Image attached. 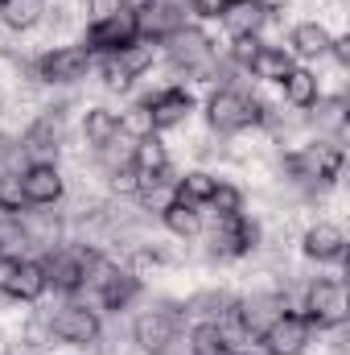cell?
<instances>
[{
    "label": "cell",
    "instance_id": "1f68e13d",
    "mask_svg": "<svg viewBox=\"0 0 350 355\" xmlns=\"http://www.w3.org/2000/svg\"><path fill=\"white\" fill-rule=\"evenodd\" d=\"M21 174H0V207L4 211H21L25 207V194H21Z\"/></svg>",
    "mask_w": 350,
    "mask_h": 355
},
{
    "label": "cell",
    "instance_id": "cb8c5ba5",
    "mask_svg": "<svg viewBox=\"0 0 350 355\" xmlns=\"http://www.w3.org/2000/svg\"><path fill=\"white\" fill-rule=\"evenodd\" d=\"M161 215H165V227L174 236H198L202 232V211L194 202H185V198H169V207Z\"/></svg>",
    "mask_w": 350,
    "mask_h": 355
},
{
    "label": "cell",
    "instance_id": "277c9868",
    "mask_svg": "<svg viewBox=\"0 0 350 355\" xmlns=\"http://www.w3.org/2000/svg\"><path fill=\"white\" fill-rule=\"evenodd\" d=\"M309 335H313L309 318L284 310V314H276V318L260 331V343L268 347V355H301L309 347Z\"/></svg>",
    "mask_w": 350,
    "mask_h": 355
},
{
    "label": "cell",
    "instance_id": "4316f807",
    "mask_svg": "<svg viewBox=\"0 0 350 355\" xmlns=\"http://www.w3.org/2000/svg\"><path fill=\"white\" fill-rule=\"evenodd\" d=\"M132 166H136V174H157V170L169 166V153H165V145H161L157 137H145V141H136Z\"/></svg>",
    "mask_w": 350,
    "mask_h": 355
},
{
    "label": "cell",
    "instance_id": "e575fe53",
    "mask_svg": "<svg viewBox=\"0 0 350 355\" xmlns=\"http://www.w3.org/2000/svg\"><path fill=\"white\" fill-rule=\"evenodd\" d=\"M190 4H194L198 17H223V8H227L231 0H190Z\"/></svg>",
    "mask_w": 350,
    "mask_h": 355
},
{
    "label": "cell",
    "instance_id": "7c38bea8",
    "mask_svg": "<svg viewBox=\"0 0 350 355\" xmlns=\"http://www.w3.org/2000/svg\"><path fill=\"white\" fill-rule=\"evenodd\" d=\"M95 272H99V277H91V281H95V289H99L103 310H124V306L140 293V281H136L132 272H124V268H111V265H99V261H95Z\"/></svg>",
    "mask_w": 350,
    "mask_h": 355
},
{
    "label": "cell",
    "instance_id": "7a4b0ae2",
    "mask_svg": "<svg viewBox=\"0 0 350 355\" xmlns=\"http://www.w3.org/2000/svg\"><path fill=\"white\" fill-rule=\"evenodd\" d=\"M136 42H140V29H136V12H132V8H120V12H111V17H99L87 29V54L99 50V54L111 58V54L132 50Z\"/></svg>",
    "mask_w": 350,
    "mask_h": 355
},
{
    "label": "cell",
    "instance_id": "8992f818",
    "mask_svg": "<svg viewBox=\"0 0 350 355\" xmlns=\"http://www.w3.org/2000/svg\"><path fill=\"white\" fill-rule=\"evenodd\" d=\"M169 62H174L177 71L198 75V71H206L214 62V42L202 29H177L174 37H169Z\"/></svg>",
    "mask_w": 350,
    "mask_h": 355
},
{
    "label": "cell",
    "instance_id": "836d02e7",
    "mask_svg": "<svg viewBox=\"0 0 350 355\" xmlns=\"http://www.w3.org/2000/svg\"><path fill=\"white\" fill-rule=\"evenodd\" d=\"M256 50H260V42H256V37H235V50H231V54H235V62H243V67H248V62L256 58Z\"/></svg>",
    "mask_w": 350,
    "mask_h": 355
},
{
    "label": "cell",
    "instance_id": "ffe728a7",
    "mask_svg": "<svg viewBox=\"0 0 350 355\" xmlns=\"http://www.w3.org/2000/svg\"><path fill=\"white\" fill-rule=\"evenodd\" d=\"M149 67V50H124V54H111L107 58V67H103V75H107V87H128L140 71Z\"/></svg>",
    "mask_w": 350,
    "mask_h": 355
},
{
    "label": "cell",
    "instance_id": "6da1fadb",
    "mask_svg": "<svg viewBox=\"0 0 350 355\" xmlns=\"http://www.w3.org/2000/svg\"><path fill=\"white\" fill-rule=\"evenodd\" d=\"M206 116H210V128H219V132H243V128L260 124L264 107H260V99H252L248 91L223 87V91L210 95Z\"/></svg>",
    "mask_w": 350,
    "mask_h": 355
},
{
    "label": "cell",
    "instance_id": "2e32d148",
    "mask_svg": "<svg viewBox=\"0 0 350 355\" xmlns=\"http://www.w3.org/2000/svg\"><path fill=\"white\" fill-rule=\"evenodd\" d=\"M145 107H149L153 128H177V124L194 112V99H190V91L169 87V91H161V95H153Z\"/></svg>",
    "mask_w": 350,
    "mask_h": 355
},
{
    "label": "cell",
    "instance_id": "4fadbf2b",
    "mask_svg": "<svg viewBox=\"0 0 350 355\" xmlns=\"http://www.w3.org/2000/svg\"><path fill=\"white\" fill-rule=\"evenodd\" d=\"M136 343L153 355H165L177 343V310H149L136 318Z\"/></svg>",
    "mask_w": 350,
    "mask_h": 355
},
{
    "label": "cell",
    "instance_id": "8fae6325",
    "mask_svg": "<svg viewBox=\"0 0 350 355\" xmlns=\"http://www.w3.org/2000/svg\"><path fill=\"white\" fill-rule=\"evenodd\" d=\"M91 71V54L83 46H62V50H50L42 62H37V75L46 83H79Z\"/></svg>",
    "mask_w": 350,
    "mask_h": 355
},
{
    "label": "cell",
    "instance_id": "74e56055",
    "mask_svg": "<svg viewBox=\"0 0 350 355\" xmlns=\"http://www.w3.org/2000/svg\"><path fill=\"white\" fill-rule=\"evenodd\" d=\"M264 8H268V12H272V8H276V4H284V0H260Z\"/></svg>",
    "mask_w": 350,
    "mask_h": 355
},
{
    "label": "cell",
    "instance_id": "f546056e",
    "mask_svg": "<svg viewBox=\"0 0 350 355\" xmlns=\"http://www.w3.org/2000/svg\"><path fill=\"white\" fill-rule=\"evenodd\" d=\"M210 207L219 211V219H227V215H243V194H239L235 186L219 182V186H214V194H210Z\"/></svg>",
    "mask_w": 350,
    "mask_h": 355
},
{
    "label": "cell",
    "instance_id": "5bb4252c",
    "mask_svg": "<svg viewBox=\"0 0 350 355\" xmlns=\"http://www.w3.org/2000/svg\"><path fill=\"white\" fill-rule=\"evenodd\" d=\"M210 244H214V257H243L256 248V223H248L243 215H227L219 219Z\"/></svg>",
    "mask_w": 350,
    "mask_h": 355
},
{
    "label": "cell",
    "instance_id": "603a6c76",
    "mask_svg": "<svg viewBox=\"0 0 350 355\" xmlns=\"http://www.w3.org/2000/svg\"><path fill=\"white\" fill-rule=\"evenodd\" d=\"M317 75H309V71H301V67H293L288 75H284V99L293 103V107H313L317 103Z\"/></svg>",
    "mask_w": 350,
    "mask_h": 355
},
{
    "label": "cell",
    "instance_id": "44dd1931",
    "mask_svg": "<svg viewBox=\"0 0 350 355\" xmlns=\"http://www.w3.org/2000/svg\"><path fill=\"white\" fill-rule=\"evenodd\" d=\"M293 54H301V58H322V54H330V29L326 25H317V21H305V25H297L293 29Z\"/></svg>",
    "mask_w": 350,
    "mask_h": 355
},
{
    "label": "cell",
    "instance_id": "8d00e7d4",
    "mask_svg": "<svg viewBox=\"0 0 350 355\" xmlns=\"http://www.w3.org/2000/svg\"><path fill=\"white\" fill-rule=\"evenodd\" d=\"M330 50H334V58H338V62H350V42H347V37L330 42Z\"/></svg>",
    "mask_w": 350,
    "mask_h": 355
},
{
    "label": "cell",
    "instance_id": "e0dca14e",
    "mask_svg": "<svg viewBox=\"0 0 350 355\" xmlns=\"http://www.w3.org/2000/svg\"><path fill=\"white\" fill-rule=\"evenodd\" d=\"M264 21H268V8L260 0H231L223 8V25H227L231 37H256L264 29Z\"/></svg>",
    "mask_w": 350,
    "mask_h": 355
},
{
    "label": "cell",
    "instance_id": "d6a6232c",
    "mask_svg": "<svg viewBox=\"0 0 350 355\" xmlns=\"http://www.w3.org/2000/svg\"><path fill=\"white\" fill-rule=\"evenodd\" d=\"M111 190H120V194H136V186H140V174H136V166L128 162V166H120V170H111Z\"/></svg>",
    "mask_w": 350,
    "mask_h": 355
},
{
    "label": "cell",
    "instance_id": "7402d4cb",
    "mask_svg": "<svg viewBox=\"0 0 350 355\" xmlns=\"http://www.w3.org/2000/svg\"><path fill=\"white\" fill-rule=\"evenodd\" d=\"M248 71H252L256 79H268V83H284V75L293 71V54H284V50H276V46H260L256 58L248 62Z\"/></svg>",
    "mask_w": 350,
    "mask_h": 355
},
{
    "label": "cell",
    "instance_id": "f1b7e54d",
    "mask_svg": "<svg viewBox=\"0 0 350 355\" xmlns=\"http://www.w3.org/2000/svg\"><path fill=\"white\" fill-rule=\"evenodd\" d=\"M214 178L210 174H185L177 178L174 186V198H185V202H194V207H202V202H210V194H214Z\"/></svg>",
    "mask_w": 350,
    "mask_h": 355
},
{
    "label": "cell",
    "instance_id": "d4e9b609",
    "mask_svg": "<svg viewBox=\"0 0 350 355\" xmlns=\"http://www.w3.org/2000/svg\"><path fill=\"white\" fill-rule=\"evenodd\" d=\"M190 352H194V355H223V352H231L227 331H223L219 322H198V327L190 331Z\"/></svg>",
    "mask_w": 350,
    "mask_h": 355
},
{
    "label": "cell",
    "instance_id": "ac0fdd59",
    "mask_svg": "<svg viewBox=\"0 0 350 355\" xmlns=\"http://www.w3.org/2000/svg\"><path fill=\"white\" fill-rule=\"evenodd\" d=\"M305 257L313 261H342L347 257V236L334 223H317L305 232Z\"/></svg>",
    "mask_w": 350,
    "mask_h": 355
},
{
    "label": "cell",
    "instance_id": "3957f363",
    "mask_svg": "<svg viewBox=\"0 0 350 355\" xmlns=\"http://www.w3.org/2000/svg\"><path fill=\"white\" fill-rule=\"evenodd\" d=\"M305 318L317 331L342 327L347 322V289H342V281H330V277L313 281L309 293H305Z\"/></svg>",
    "mask_w": 350,
    "mask_h": 355
},
{
    "label": "cell",
    "instance_id": "5b68a950",
    "mask_svg": "<svg viewBox=\"0 0 350 355\" xmlns=\"http://www.w3.org/2000/svg\"><path fill=\"white\" fill-rule=\"evenodd\" d=\"M91 265H95V252H71V248H58L50 252L42 268H46V285L62 289V293H75L83 281L91 277Z\"/></svg>",
    "mask_w": 350,
    "mask_h": 355
},
{
    "label": "cell",
    "instance_id": "d590c367",
    "mask_svg": "<svg viewBox=\"0 0 350 355\" xmlns=\"http://www.w3.org/2000/svg\"><path fill=\"white\" fill-rule=\"evenodd\" d=\"M91 12H99V17H111V12H120V4H116V0H91Z\"/></svg>",
    "mask_w": 350,
    "mask_h": 355
},
{
    "label": "cell",
    "instance_id": "9a60e30c",
    "mask_svg": "<svg viewBox=\"0 0 350 355\" xmlns=\"http://www.w3.org/2000/svg\"><path fill=\"white\" fill-rule=\"evenodd\" d=\"M0 289H4L12 302H37V297L50 289V285H46V268L37 265V261H17V265H8Z\"/></svg>",
    "mask_w": 350,
    "mask_h": 355
},
{
    "label": "cell",
    "instance_id": "4dcf8cb0",
    "mask_svg": "<svg viewBox=\"0 0 350 355\" xmlns=\"http://www.w3.org/2000/svg\"><path fill=\"white\" fill-rule=\"evenodd\" d=\"M116 120H120V132H124V137H132V141H145V137H153L149 107H132L128 116H116Z\"/></svg>",
    "mask_w": 350,
    "mask_h": 355
},
{
    "label": "cell",
    "instance_id": "83f0119b",
    "mask_svg": "<svg viewBox=\"0 0 350 355\" xmlns=\"http://www.w3.org/2000/svg\"><path fill=\"white\" fill-rule=\"evenodd\" d=\"M116 128H120V120H116V112H107V107H91L87 120H83V137H87V145H103V141H111L116 137Z\"/></svg>",
    "mask_w": 350,
    "mask_h": 355
},
{
    "label": "cell",
    "instance_id": "30bf717a",
    "mask_svg": "<svg viewBox=\"0 0 350 355\" xmlns=\"http://www.w3.org/2000/svg\"><path fill=\"white\" fill-rule=\"evenodd\" d=\"M50 335L62 339V343H75V347H87L99 339V318L87 306H62L54 318H50Z\"/></svg>",
    "mask_w": 350,
    "mask_h": 355
},
{
    "label": "cell",
    "instance_id": "9c48e42d",
    "mask_svg": "<svg viewBox=\"0 0 350 355\" xmlns=\"http://www.w3.org/2000/svg\"><path fill=\"white\" fill-rule=\"evenodd\" d=\"M17 182H21L25 207H54V202L62 198V174H58L50 162H29Z\"/></svg>",
    "mask_w": 350,
    "mask_h": 355
},
{
    "label": "cell",
    "instance_id": "d6986e66",
    "mask_svg": "<svg viewBox=\"0 0 350 355\" xmlns=\"http://www.w3.org/2000/svg\"><path fill=\"white\" fill-rule=\"evenodd\" d=\"M33 248V240H29V227L21 223V219H12V215H4L0 219V265H17V261H25V252Z\"/></svg>",
    "mask_w": 350,
    "mask_h": 355
},
{
    "label": "cell",
    "instance_id": "52a82bcc",
    "mask_svg": "<svg viewBox=\"0 0 350 355\" xmlns=\"http://www.w3.org/2000/svg\"><path fill=\"white\" fill-rule=\"evenodd\" d=\"M284 166L305 182H334L338 170H342V149L338 145H309V149L293 153Z\"/></svg>",
    "mask_w": 350,
    "mask_h": 355
},
{
    "label": "cell",
    "instance_id": "484cf974",
    "mask_svg": "<svg viewBox=\"0 0 350 355\" xmlns=\"http://www.w3.org/2000/svg\"><path fill=\"white\" fill-rule=\"evenodd\" d=\"M0 21L8 29H33L42 21V0H0Z\"/></svg>",
    "mask_w": 350,
    "mask_h": 355
},
{
    "label": "cell",
    "instance_id": "ba28073f",
    "mask_svg": "<svg viewBox=\"0 0 350 355\" xmlns=\"http://www.w3.org/2000/svg\"><path fill=\"white\" fill-rule=\"evenodd\" d=\"M136 29L145 42H169L177 29H185V12L174 0H149L145 8H136Z\"/></svg>",
    "mask_w": 350,
    "mask_h": 355
}]
</instances>
